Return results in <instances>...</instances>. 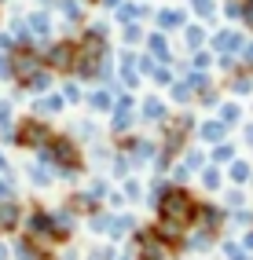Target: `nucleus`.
<instances>
[{"label":"nucleus","mask_w":253,"mask_h":260,"mask_svg":"<svg viewBox=\"0 0 253 260\" xmlns=\"http://www.w3.org/2000/svg\"><path fill=\"white\" fill-rule=\"evenodd\" d=\"M154 213H158V220L176 223V228L191 231V228H195V213H198V198H195V190L169 183V190L162 194V202L154 205Z\"/></svg>","instance_id":"obj_1"},{"label":"nucleus","mask_w":253,"mask_h":260,"mask_svg":"<svg viewBox=\"0 0 253 260\" xmlns=\"http://www.w3.org/2000/svg\"><path fill=\"white\" fill-rule=\"evenodd\" d=\"M129 238H132V249L129 253L136 256V260H169V256H173V249L158 238L154 223H143V228H136Z\"/></svg>","instance_id":"obj_2"},{"label":"nucleus","mask_w":253,"mask_h":260,"mask_svg":"<svg viewBox=\"0 0 253 260\" xmlns=\"http://www.w3.org/2000/svg\"><path fill=\"white\" fill-rule=\"evenodd\" d=\"M52 136H55V132H52V125H48L44 117H26V121H19V128H15V143L41 150Z\"/></svg>","instance_id":"obj_3"},{"label":"nucleus","mask_w":253,"mask_h":260,"mask_svg":"<svg viewBox=\"0 0 253 260\" xmlns=\"http://www.w3.org/2000/svg\"><path fill=\"white\" fill-rule=\"evenodd\" d=\"M195 228L202 231H213L220 235L228 228V209L224 205H213V202H198V213H195Z\"/></svg>","instance_id":"obj_4"},{"label":"nucleus","mask_w":253,"mask_h":260,"mask_svg":"<svg viewBox=\"0 0 253 260\" xmlns=\"http://www.w3.org/2000/svg\"><path fill=\"white\" fill-rule=\"evenodd\" d=\"M136 121H140V125H165V121H169V103L162 95H143Z\"/></svg>","instance_id":"obj_5"},{"label":"nucleus","mask_w":253,"mask_h":260,"mask_svg":"<svg viewBox=\"0 0 253 260\" xmlns=\"http://www.w3.org/2000/svg\"><path fill=\"white\" fill-rule=\"evenodd\" d=\"M44 62L48 70H74V55H77V41H59V44H48L44 51Z\"/></svg>","instance_id":"obj_6"},{"label":"nucleus","mask_w":253,"mask_h":260,"mask_svg":"<svg viewBox=\"0 0 253 260\" xmlns=\"http://www.w3.org/2000/svg\"><path fill=\"white\" fill-rule=\"evenodd\" d=\"M242 44H246V37H242V29H216L213 33V41H209V48L216 51V55H239L242 51Z\"/></svg>","instance_id":"obj_7"},{"label":"nucleus","mask_w":253,"mask_h":260,"mask_svg":"<svg viewBox=\"0 0 253 260\" xmlns=\"http://www.w3.org/2000/svg\"><path fill=\"white\" fill-rule=\"evenodd\" d=\"M216 246V235L213 231H202V228H191L187 235H183V242H180V253H187V256H195V253H209Z\"/></svg>","instance_id":"obj_8"},{"label":"nucleus","mask_w":253,"mask_h":260,"mask_svg":"<svg viewBox=\"0 0 253 260\" xmlns=\"http://www.w3.org/2000/svg\"><path fill=\"white\" fill-rule=\"evenodd\" d=\"M147 55L154 59L158 66H173V48H169V41H165V33H162V29L147 33Z\"/></svg>","instance_id":"obj_9"},{"label":"nucleus","mask_w":253,"mask_h":260,"mask_svg":"<svg viewBox=\"0 0 253 260\" xmlns=\"http://www.w3.org/2000/svg\"><path fill=\"white\" fill-rule=\"evenodd\" d=\"M195 136H198V143H206V147H216V143H224V140H228V128H224L216 117H206V121H198Z\"/></svg>","instance_id":"obj_10"},{"label":"nucleus","mask_w":253,"mask_h":260,"mask_svg":"<svg viewBox=\"0 0 253 260\" xmlns=\"http://www.w3.org/2000/svg\"><path fill=\"white\" fill-rule=\"evenodd\" d=\"M66 209H70L74 216H92V213H99V209H103V205H99V202L88 194V190H74V194H70V202H66Z\"/></svg>","instance_id":"obj_11"},{"label":"nucleus","mask_w":253,"mask_h":260,"mask_svg":"<svg viewBox=\"0 0 253 260\" xmlns=\"http://www.w3.org/2000/svg\"><path fill=\"white\" fill-rule=\"evenodd\" d=\"M216 121L231 132V128H239L242 121H246V114H242V103H235V99H228V103H220L216 107Z\"/></svg>","instance_id":"obj_12"},{"label":"nucleus","mask_w":253,"mask_h":260,"mask_svg":"<svg viewBox=\"0 0 253 260\" xmlns=\"http://www.w3.org/2000/svg\"><path fill=\"white\" fill-rule=\"evenodd\" d=\"M224 176H228V183H231V187H249V180H253V161L235 158V161L224 169Z\"/></svg>","instance_id":"obj_13"},{"label":"nucleus","mask_w":253,"mask_h":260,"mask_svg":"<svg viewBox=\"0 0 253 260\" xmlns=\"http://www.w3.org/2000/svg\"><path fill=\"white\" fill-rule=\"evenodd\" d=\"M154 22H158V29L165 33V29H187V15H183L180 8H162V11H154Z\"/></svg>","instance_id":"obj_14"},{"label":"nucleus","mask_w":253,"mask_h":260,"mask_svg":"<svg viewBox=\"0 0 253 260\" xmlns=\"http://www.w3.org/2000/svg\"><path fill=\"white\" fill-rule=\"evenodd\" d=\"M224 169L220 165H206V169H202L198 172V187L202 190H206V194H216V190H224Z\"/></svg>","instance_id":"obj_15"},{"label":"nucleus","mask_w":253,"mask_h":260,"mask_svg":"<svg viewBox=\"0 0 253 260\" xmlns=\"http://www.w3.org/2000/svg\"><path fill=\"white\" fill-rule=\"evenodd\" d=\"M180 161L187 165V172H191V176H198V172L209 165V154L202 150L198 143H187V147H183V154H180Z\"/></svg>","instance_id":"obj_16"},{"label":"nucleus","mask_w":253,"mask_h":260,"mask_svg":"<svg viewBox=\"0 0 253 260\" xmlns=\"http://www.w3.org/2000/svg\"><path fill=\"white\" fill-rule=\"evenodd\" d=\"M132 125H136V110H110V136H117V140H121V136H129L132 132Z\"/></svg>","instance_id":"obj_17"},{"label":"nucleus","mask_w":253,"mask_h":260,"mask_svg":"<svg viewBox=\"0 0 253 260\" xmlns=\"http://www.w3.org/2000/svg\"><path fill=\"white\" fill-rule=\"evenodd\" d=\"M84 103H88V110H92V114H110V110H114V92L99 84L96 92L84 95Z\"/></svg>","instance_id":"obj_18"},{"label":"nucleus","mask_w":253,"mask_h":260,"mask_svg":"<svg viewBox=\"0 0 253 260\" xmlns=\"http://www.w3.org/2000/svg\"><path fill=\"white\" fill-rule=\"evenodd\" d=\"M33 110H37V117H59L66 110V99L59 92H52V95H44V99L33 103Z\"/></svg>","instance_id":"obj_19"},{"label":"nucleus","mask_w":253,"mask_h":260,"mask_svg":"<svg viewBox=\"0 0 253 260\" xmlns=\"http://www.w3.org/2000/svg\"><path fill=\"white\" fill-rule=\"evenodd\" d=\"M147 15H150V4H132V0H125V4L114 11V19L121 22V26H129V22H136V19H147Z\"/></svg>","instance_id":"obj_20"},{"label":"nucleus","mask_w":253,"mask_h":260,"mask_svg":"<svg viewBox=\"0 0 253 260\" xmlns=\"http://www.w3.org/2000/svg\"><path fill=\"white\" fill-rule=\"evenodd\" d=\"M235 158H239V147H235L231 140H224V143H216L213 150H209V165H220V169H228Z\"/></svg>","instance_id":"obj_21"},{"label":"nucleus","mask_w":253,"mask_h":260,"mask_svg":"<svg viewBox=\"0 0 253 260\" xmlns=\"http://www.w3.org/2000/svg\"><path fill=\"white\" fill-rule=\"evenodd\" d=\"M107 165H110V176H114V180H125V176H132V169H136V165H132V158H129V154H121V150H114Z\"/></svg>","instance_id":"obj_22"},{"label":"nucleus","mask_w":253,"mask_h":260,"mask_svg":"<svg viewBox=\"0 0 253 260\" xmlns=\"http://www.w3.org/2000/svg\"><path fill=\"white\" fill-rule=\"evenodd\" d=\"M26 176H29V183H33V187H52V183H55V172L48 169V165H41V161L26 165Z\"/></svg>","instance_id":"obj_23"},{"label":"nucleus","mask_w":253,"mask_h":260,"mask_svg":"<svg viewBox=\"0 0 253 260\" xmlns=\"http://www.w3.org/2000/svg\"><path fill=\"white\" fill-rule=\"evenodd\" d=\"M121 194H125V202H129V205H136V202H143L147 187L140 183V176H125V180H121Z\"/></svg>","instance_id":"obj_24"},{"label":"nucleus","mask_w":253,"mask_h":260,"mask_svg":"<svg viewBox=\"0 0 253 260\" xmlns=\"http://www.w3.org/2000/svg\"><path fill=\"white\" fill-rule=\"evenodd\" d=\"M169 99H173L176 107H191V103H195V92H191L187 81H173V84H169Z\"/></svg>","instance_id":"obj_25"},{"label":"nucleus","mask_w":253,"mask_h":260,"mask_svg":"<svg viewBox=\"0 0 253 260\" xmlns=\"http://www.w3.org/2000/svg\"><path fill=\"white\" fill-rule=\"evenodd\" d=\"M26 26H29L33 33H37V37H44V41L52 37V15H48V11H33Z\"/></svg>","instance_id":"obj_26"},{"label":"nucleus","mask_w":253,"mask_h":260,"mask_svg":"<svg viewBox=\"0 0 253 260\" xmlns=\"http://www.w3.org/2000/svg\"><path fill=\"white\" fill-rule=\"evenodd\" d=\"M249 228H253L249 209H228V231H249Z\"/></svg>","instance_id":"obj_27"},{"label":"nucleus","mask_w":253,"mask_h":260,"mask_svg":"<svg viewBox=\"0 0 253 260\" xmlns=\"http://www.w3.org/2000/svg\"><path fill=\"white\" fill-rule=\"evenodd\" d=\"M228 92H235V95H253V74L239 70L235 77H228Z\"/></svg>","instance_id":"obj_28"},{"label":"nucleus","mask_w":253,"mask_h":260,"mask_svg":"<svg viewBox=\"0 0 253 260\" xmlns=\"http://www.w3.org/2000/svg\"><path fill=\"white\" fill-rule=\"evenodd\" d=\"M22 88L26 92H48L52 88V70H37L29 81H22Z\"/></svg>","instance_id":"obj_29"},{"label":"nucleus","mask_w":253,"mask_h":260,"mask_svg":"<svg viewBox=\"0 0 253 260\" xmlns=\"http://www.w3.org/2000/svg\"><path fill=\"white\" fill-rule=\"evenodd\" d=\"M187 8L198 15L202 22H213L216 19V4H213V0H187Z\"/></svg>","instance_id":"obj_30"},{"label":"nucleus","mask_w":253,"mask_h":260,"mask_svg":"<svg viewBox=\"0 0 253 260\" xmlns=\"http://www.w3.org/2000/svg\"><path fill=\"white\" fill-rule=\"evenodd\" d=\"M220 253H224V260H253V253H246L235 238H224L220 242Z\"/></svg>","instance_id":"obj_31"},{"label":"nucleus","mask_w":253,"mask_h":260,"mask_svg":"<svg viewBox=\"0 0 253 260\" xmlns=\"http://www.w3.org/2000/svg\"><path fill=\"white\" fill-rule=\"evenodd\" d=\"M59 95L66 99V107H77V103L84 99V92H81V81H77V77H74V81H66V84H62V92H59Z\"/></svg>","instance_id":"obj_32"},{"label":"nucleus","mask_w":253,"mask_h":260,"mask_svg":"<svg viewBox=\"0 0 253 260\" xmlns=\"http://www.w3.org/2000/svg\"><path fill=\"white\" fill-rule=\"evenodd\" d=\"M183 37H187V48H191V51H202V48H206V37H209V33L202 29V26H187V29H183Z\"/></svg>","instance_id":"obj_33"},{"label":"nucleus","mask_w":253,"mask_h":260,"mask_svg":"<svg viewBox=\"0 0 253 260\" xmlns=\"http://www.w3.org/2000/svg\"><path fill=\"white\" fill-rule=\"evenodd\" d=\"M224 209H246V190L242 187H228L224 190Z\"/></svg>","instance_id":"obj_34"},{"label":"nucleus","mask_w":253,"mask_h":260,"mask_svg":"<svg viewBox=\"0 0 253 260\" xmlns=\"http://www.w3.org/2000/svg\"><path fill=\"white\" fill-rule=\"evenodd\" d=\"M187 84H191L195 95H202V92L213 88V77H209V74H195V70H187Z\"/></svg>","instance_id":"obj_35"},{"label":"nucleus","mask_w":253,"mask_h":260,"mask_svg":"<svg viewBox=\"0 0 253 260\" xmlns=\"http://www.w3.org/2000/svg\"><path fill=\"white\" fill-rule=\"evenodd\" d=\"M121 41H125V48H136L140 41H147V29H143V26H136V22H129V26H125V33H121Z\"/></svg>","instance_id":"obj_36"},{"label":"nucleus","mask_w":253,"mask_h":260,"mask_svg":"<svg viewBox=\"0 0 253 260\" xmlns=\"http://www.w3.org/2000/svg\"><path fill=\"white\" fill-rule=\"evenodd\" d=\"M140 81H143V77H140L136 66H121V88H125V92H136Z\"/></svg>","instance_id":"obj_37"},{"label":"nucleus","mask_w":253,"mask_h":260,"mask_svg":"<svg viewBox=\"0 0 253 260\" xmlns=\"http://www.w3.org/2000/svg\"><path fill=\"white\" fill-rule=\"evenodd\" d=\"M77 136H81L84 143H88V140H99V128H96V121H88V117H84V121H77V128H74V140H77Z\"/></svg>","instance_id":"obj_38"},{"label":"nucleus","mask_w":253,"mask_h":260,"mask_svg":"<svg viewBox=\"0 0 253 260\" xmlns=\"http://www.w3.org/2000/svg\"><path fill=\"white\" fill-rule=\"evenodd\" d=\"M209 62H213V55H209V51H195L187 70H195V74H209Z\"/></svg>","instance_id":"obj_39"},{"label":"nucleus","mask_w":253,"mask_h":260,"mask_svg":"<svg viewBox=\"0 0 253 260\" xmlns=\"http://www.w3.org/2000/svg\"><path fill=\"white\" fill-rule=\"evenodd\" d=\"M150 81H154V84H158V88H169V84H173V81H176V74H173V70H169V66H154V74H150Z\"/></svg>","instance_id":"obj_40"},{"label":"nucleus","mask_w":253,"mask_h":260,"mask_svg":"<svg viewBox=\"0 0 253 260\" xmlns=\"http://www.w3.org/2000/svg\"><path fill=\"white\" fill-rule=\"evenodd\" d=\"M216 66H220V74H228V77H235V74L242 70V66H239V55H220V59H216Z\"/></svg>","instance_id":"obj_41"},{"label":"nucleus","mask_w":253,"mask_h":260,"mask_svg":"<svg viewBox=\"0 0 253 260\" xmlns=\"http://www.w3.org/2000/svg\"><path fill=\"white\" fill-rule=\"evenodd\" d=\"M239 66L246 74H253V41L246 37V44H242V51H239Z\"/></svg>","instance_id":"obj_42"},{"label":"nucleus","mask_w":253,"mask_h":260,"mask_svg":"<svg viewBox=\"0 0 253 260\" xmlns=\"http://www.w3.org/2000/svg\"><path fill=\"white\" fill-rule=\"evenodd\" d=\"M220 8H224V15L231 22H242V0H224Z\"/></svg>","instance_id":"obj_43"},{"label":"nucleus","mask_w":253,"mask_h":260,"mask_svg":"<svg viewBox=\"0 0 253 260\" xmlns=\"http://www.w3.org/2000/svg\"><path fill=\"white\" fill-rule=\"evenodd\" d=\"M117 256H121V253H117V246H114V242H107V246H99L88 260H117Z\"/></svg>","instance_id":"obj_44"},{"label":"nucleus","mask_w":253,"mask_h":260,"mask_svg":"<svg viewBox=\"0 0 253 260\" xmlns=\"http://www.w3.org/2000/svg\"><path fill=\"white\" fill-rule=\"evenodd\" d=\"M154 66H158V62H154V59H150V55H147V51H143V55H136V70H140V77H143V74L150 77V74H154Z\"/></svg>","instance_id":"obj_45"},{"label":"nucleus","mask_w":253,"mask_h":260,"mask_svg":"<svg viewBox=\"0 0 253 260\" xmlns=\"http://www.w3.org/2000/svg\"><path fill=\"white\" fill-rule=\"evenodd\" d=\"M4 202H15V190H11V180H0V205Z\"/></svg>","instance_id":"obj_46"},{"label":"nucleus","mask_w":253,"mask_h":260,"mask_svg":"<svg viewBox=\"0 0 253 260\" xmlns=\"http://www.w3.org/2000/svg\"><path fill=\"white\" fill-rule=\"evenodd\" d=\"M239 128H242V143H246V147H253V121H242Z\"/></svg>","instance_id":"obj_47"},{"label":"nucleus","mask_w":253,"mask_h":260,"mask_svg":"<svg viewBox=\"0 0 253 260\" xmlns=\"http://www.w3.org/2000/svg\"><path fill=\"white\" fill-rule=\"evenodd\" d=\"M0 77H4V81H8V77H15V70H11V59H8V55H0Z\"/></svg>","instance_id":"obj_48"},{"label":"nucleus","mask_w":253,"mask_h":260,"mask_svg":"<svg viewBox=\"0 0 253 260\" xmlns=\"http://www.w3.org/2000/svg\"><path fill=\"white\" fill-rule=\"evenodd\" d=\"M239 246H242L246 253H253V228H249V231H242V238H239Z\"/></svg>","instance_id":"obj_49"},{"label":"nucleus","mask_w":253,"mask_h":260,"mask_svg":"<svg viewBox=\"0 0 253 260\" xmlns=\"http://www.w3.org/2000/svg\"><path fill=\"white\" fill-rule=\"evenodd\" d=\"M15 48V37L11 33H0V51H11Z\"/></svg>","instance_id":"obj_50"},{"label":"nucleus","mask_w":253,"mask_h":260,"mask_svg":"<svg viewBox=\"0 0 253 260\" xmlns=\"http://www.w3.org/2000/svg\"><path fill=\"white\" fill-rule=\"evenodd\" d=\"M99 4H103V11H117V8L125 4V0H99Z\"/></svg>","instance_id":"obj_51"},{"label":"nucleus","mask_w":253,"mask_h":260,"mask_svg":"<svg viewBox=\"0 0 253 260\" xmlns=\"http://www.w3.org/2000/svg\"><path fill=\"white\" fill-rule=\"evenodd\" d=\"M0 172H4V176L11 180V165H8V158H4V150H0Z\"/></svg>","instance_id":"obj_52"},{"label":"nucleus","mask_w":253,"mask_h":260,"mask_svg":"<svg viewBox=\"0 0 253 260\" xmlns=\"http://www.w3.org/2000/svg\"><path fill=\"white\" fill-rule=\"evenodd\" d=\"M8 256H11V249H8V246H0V260H8Z\"/></svg>","instance_id":"obj_53"},{"label":"nucleus","mask_w":253,"mask_h":260,"mask_svg":"<svg viewBox=\"0 0 253 260\" xmlns=\"http://www.w3.org/2000/svg\"><path fill=\"white\" fill-rule=\"evenodd\" d=\"M117 260H136V256H132V253H121V256H117Z\"/></svg>","instance_id":"obj_54"},{"label":"nucleus","mask_w":253,"mask_h":260,"mask_svg":"<svg viewBox=\"0 0 253 260\" xmlns=\"http://www.w3.org/2000/svg\"><path fill=\"white\" fill-rule=\"evenodd\" d=\"M187 260H191V256H187Z\"/></svg>","instance_id":"obj_55"}]
</instances>
